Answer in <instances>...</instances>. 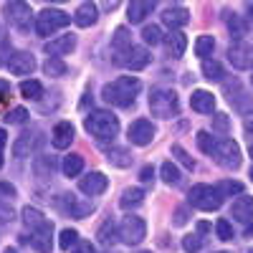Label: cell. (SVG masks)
<instances>
[{
    "label": "cell",
    "mask_w": 253,
    "mask_h": 253,
    "mask_svg": "<svg viewBox=\"0 0 253 253\" xmlns=\"http://www.w3.org/2000/svg\"><path fill=\"white\" fill-rule=\"evenodd\" d=\"M139 91H142V81L137 76H119L101 89V96L114 107H129V104H134Z\"/></svg>",
    "instance_id": "6da1fadb"
},
{
    "label": "cell",
    "mask_w": 253,
    "mask_h": 253,
    "mask_svg": "<svg viewBox=\"0 0 253 253\" xmlns=\"http://www.w3.org/2000/svg\"><path fill=\"white\" fill-rule=\"evenodd\" d=\"M84 129L91 137H96L99 142L114 139L119 134V117L114 112H107V109H96L84 119Z\"/></svg>",
    "instance_id": "7a4b0ae2"
},
{
    "label": "cell",
    "mask_w": 253,
    "mask_h": 253,
    "mask_svg": "<svg viewBox=\"0 0 253 253\" xmlns=\"http://www.w3.org/2000/svg\"><path fill=\"white\" fill-rule=\"evenodd\" d=\"M150 112L160 119H172L180 112V99L172 89H152L150 94Z\"/></svg>",
    "instance_id": "3957f363"
},
{
    "label": "cell",
    "mask_w": 253,
    "mask_h": 253,
    "mask_svg": "<svg viewBox=\"0 0 253 253\" xmlns=\"http://www.w3.org/2000/svg\"><path fill=\"white\" fill-rule=\"evenodd\" d=\"M187 203L198 210H203V213H213V210H218L223 205V195L213 185H193L187 193Z\"/></svg>",
    "instance_id": "277c9868"
},
{
    "label": "cell",
    "mask_w": 253,
    "mask_h": 253,
    "mask_svg": "<svg viewBox=\"0 0 253 253\" xmlns=\"http://www.w3.org/2000/svg\"><path fill=\"white\" fill-rule=\"evenodd\" d=\"M69 23H71V15H69V13H63V10H58V8H46V10H41V13L36 15V33L43 36V38H48V36H53L56 31L66 28Z\"/></svg>",
    "instance_id": "5b68a950"
},
{
    "label": "cell",
    "mask_w": 253,
    "mask_h": 253,
    "mask_svg": "<svg viewBox=\"0 0 253 253\" xmlns=\"http://www.w3.org/2000/svg\"><path fill=\"white\" fill-rule=\"evenodd\" d=\"M210 155H213V160L220 167H225V170H238L241 167V147L233 139H228V137H220Z\"/></svg>",
    "instance_id": "8992f818"
},
{
    "label": "cell",
    "mask_w": 253,
    "mask_h": 253,
    "mask_svg": "<svg viewBox=\"0 0 253 253\" xmlns=\"http://www.w3.org/2000/svg\"><path fill=\"white\" fill-rule=\"evenodd\" d=\"M119 238L126 246H139L147 238V223L137 215H126L119 223Z\"/></svg>",
    "instance_id": "52a82bcc"
},
{
    "label": "cell",
    "mask_w": 253,
    "mask_h": 253,
    "mask_svg": "<svg viewBox=\"0 0 253 253\" xmlns=\"http://www.w3.org/2000/svg\"><path fill=\"white\" fill-rule=\"evenodd\" d=\"M228 61H230V66L238 69V71L253 69V46H251V43H243V41L230 43V48H228Z\"/></svg>",
    "instance_id": "ba28073f"
},
{
    "label": "cell",
    "mask_w": 253,
    "mask_h": 253,
    "mask_svg": "<svg viewBox=\"0 0 253 253\" xmlns=\"http://www.w3.org/2000/svg\"><path fill=\"white\" fill-rule=\"evenodd\" d=\"M3 13H5V18H8V23L13 26V28H28V23H31V5L28 3H20V0H13V3H5V8H3Z\"/></svg>",
    "instance_id": "9c48e42d"
},
{
    "label": "cell",
    "mask_w": 253,
    "mask_h": 253,
    "mask_svg": "<svg viewBox=\"0 0 253 253\" xmlns=\"http://www.w3.org/2000/svg\"><path fill=\"white\" fill-rule=\"evenodd\" d=\"M155 134H157V129H155V124H152L150 119H137V122H132V124H129V132H126L129 142L137 144V147H147V144L155 139Z\"/></svg>",
    "instance_id": "30bf717a"
},
{
    "label": "cell",
    "mask_w": 253,
    "mask_h": 253,
    "mask_svg": "<svg viewBox=\"0 0 253 253\" xmlns=\"http://www.w3.org/2000/svg\"><path fill=\"white\" fill-rule=\"evenodd\" d=\"M23 223H26V228L31 230V236L33 233H53V223L41 213L38 208H31V205H26L23 208Z\"/></svg>",
    "instance_id": "8fae6325"
},
{
    "label": "cell",
    "mask_w": 253,
    "mask_h": 253,
    "mask_svg": "<svg viewBox=\"0 0 253 253\" xmlns=\"http://www.w3.org/2000/svg\"><path fill=\"white\" fill-rule=\"evenodd\" d=\"M76 48V36L74 33H63V36H53L51 41L43 43V51L48 53V58H61L69 56Z\"/></svg>",
    "instance_id": "7c38bea8"
},
{
    "label": "cell",
    "mask_w": 253,
    "mask_h": 253,
    "mask_svg": "<svg viewBox=\"0 0 253 253\" xmlns=\"http://www.w3.org/2000/svg\"><path fill=\"white\" fill-rule=\"evenodd\" d=\"M33 69H36L33 53H28V51H15V53H10V58H8V71H10L13 76H28V74H33Z\"/></svg>",
    "instance_id": "4fadbf2b"
},
{
    "label": "cell",
    "mask_w": 253,
    "mask_h": 253,
    "mask_svg": "<svg viewBox=\"0 0 253 253\" xmlns=\"http://www.w3.org/2000/svg\"><path fill=\"white\" fill-rule=\"evenodd\" d=\"M150 51H147L144 46H132L129 51L124 53V58H119V63L122 66H126L129 71H142V69H147L150 66Z\"/></svg>",
    "instance_id": "5bb4252c"
},
{
    "label": "cell",
    "mask_w": 253,
    "mask_h": 253,
    "mask_svg": "<svg viewBox=\"0 0 253 253\" xmlns=\"http://www.w3.org/2000/svg\"><path fill=\"white\" fill-rule=\"evenodd\" d=\"M107 187H109V177L104 172H89V175H84L79 180V190H81V193H86V195H91V198L101 195Z\"/></svg>",
    "instance_id": "9a60e30c"
},
{
    "label": "cell",
    "mask_w": 253,
    "mask_h": 253,
    "mask_svg": "<svg viewBox=\"0 0 253 253\" xmlns=\"http://www.w3.org/2000/svg\"><path fill=\"white\" fill-rule=\"evenodd\" d=\"M230 218L243 223V225H251L253 223V198L248 195H238L230 205Z\"/></svg>",
    "instance_id": "2e32d148"
},
{
    "label": "cell",
    "mask_w": 253,
    "mask_h": 253,
    "mask_svg": "<svg viewBox=\"0 0 253 253\" xmlns=\"http://www.w3.org/2000/svg\"><path fill=\"white\" fill-rule=\"evenodd\" d=\"M74 137H76L74 124H71V122H58V124L53 126L51 142H53V147H56V150H66V147H71Z\"/></svg>",
    "instance_id": "e0dca14e"
},
{
    "label": "cell",
    "mask_w": 253,
    "mask_h": 253,
    "mask_svg": "<svg viewBox=\"0 0 253 253\" xmlns=\"http://www.w3.org/2000/svg\"><path fill=\"white\" fill-rule=\"evenodd\" d=\"M187 20H190V13L182 5H170V8H165V13H162V23L170 31H177V28L187 26Z\"/></svg>",
    "instance_id": "ac0fdd59"
},
{
    "label": "cell",
    "mask_w": 253,
    "mask_h": 253,
    "mask_svg": "<svg viewBox=\"0 0 253 253\" xmlns=\"http://www.w3.org/2000/svg\"><path fill=\"white\" fill-rule=\"evenodd\" d=\"M63 210L71 213V218H86L89 213H94V203L81 200L76 195H63Z\"/></svg>",
    "instance_id": "d6986e66"
},
{
    "label": "cell",
    "mask_w": 253,
    "mask_h": 253,
    "mask_svg": "<svg viewBox=\"0 0 253 253\" xmlns=\"http://www.w3.org/2000/svg\"><path fill=\"white\" fill-rule=\"evenodd\" d=\"M96 20H99V8L94 3H81L74 13V23L79 28H91Z\"/></svg>",
    "instance_id": "ffe728a7"
},
{
    "label": "cell",
    "mask_w": 253,
    "mask_h": 253,
    "mask_svg": "<svg viewBox=\"0 0 253 253\" xmlns=\"http://www.w3.org/2000/svg\"><path fill=\"white\" fill-rule=\"evenodd\" d=\"M190 107H193L195 112H200V114H213L215 96L210 91H205V89H198V91H193V96H190Z\"/></svg>",
    "instance_id": "44dd1931"
},
{
    "label": "cell",
    "mask_w": 253,
    "mask_h": 253,
    "mask_svg": "<svg viewBox=\"0 0 253 253\" xmlns=\"http://www.w3.org/2000/svg\"><path fill=\"white\" fill-rule=\"evenodd\" d=\"M152 10L155 3H150V0H132L126 5V18H129V23H142L147 15H152Z\"/></svg>",
    "instance_id": "7402d4cb"
},
{
    "label": "cell",
    "mask_w": 253,
    "mask_h": 253,
    "mask_svg": "<svg viewBox=\"0 0 253 253\" xmlns=\"http://www.w3.org/2000/svg\"><path fill=\"white\" fill-rule=\"evenodd\" d=\"M165 48H167V53H170L172 58H180L185 53V48H187V36L182 31H170L165 36Z\"/></svg>",
    "instance_id": "603a6c76"
},
{
    "label": "cell",
    "mask_w": 253,
    "mask_h": 253,
    "mask_svg": "<svg viewBox=\"0 0 253 253\" xmlns=\"http://www.w3.org/2000/svg\"><path fill=\"white\" fill-rule=\"evenodd\" d=\"M61 170H63V175H66V177L81 175V170H84V157L76 155V152L66 155V157H63V162H61Z\"/></svg>",
    "instance_id": "cb8c5ba5"
},
{
    "label": "cell",
    "mask_w": 253,
    "mask_h": 253,
    "mask_svg": "<svg viewBox=\"0 0 253 253\" xmlns=\"http://www.w3.org/2000/svg\"><path fill=\"white\" fill-rule=\"evenodd\" d=\"M31 152H33V137H31L28 132H23V134L13 142V155H15L18 160H26V157H31Z\"/></svg>",
    "instance_id": "d4e9b609"
},
{
    "label": "cell",
    "mask_w": 253,
    "mask_h": 253,
    "mask_svg": "<svg viewBox=\"0 0 253 253\" xmlns=\"http://www.w3.org/2000/svg\"><path fill=\"white\" fill-rule=\"evenodd\" d=\"M53 170H56V162H53V157H36V162H33V172H36V177H41V180H48L51 175H53Z\"/></svg>",
    "instance_id": "484cf974"
},
{
    "label": "cell",
    "mask_w": 253,
    "mask_h": 253,
    "mask_svg": "<svg viewBox=\"0 0 253 253\" xmlns=\"http://www.w3.org/2000/svg\"><path fill=\"white\" fill-rule=\"evenodd\" d=\"M112 46L117 48V51H129L132 48V33H129V28L126 26H119L117 31H114V36H112Z\"/></svg>",
    "instance_id": "4316f807"
},
{
    "label": "cell",
    "mask_w": 253,
    "mask_h": 253,
    "mask_svg": "<svg viewBox=\"0 0 253 253\" xmlns=\"http://www.w3.org/2000/svg\"><path fill=\"white\" fill-rule=\"evenodd\" d=\"M203 76H205L208 81H223L225 71H223V66H220L215 58H205V61H203Z\"/></svg>",
    "instance_id": "83f0119b"
},
{
    "label": "cell",
    "mask_w": 253,
    "mask_h": 253,
    "mask_svg": "<svg viewBox=\"0 0 253 253\" xmlns=\"http://www.w3.org/2000/svg\"><path fill=\"white\" fill-rule=\"evenodd\" d=\"M107 160L114 167H129L132 165V152L129 150H122V147H114V150L107 152Z\"/></svg>",
    "instance_id": "f1b7e54d"
},
{
    "label": "cell",
    "mask_w": 253,
    "mask_h": 253,
    "mask_svg": "<svg viewBox=\"0 0 253 253\" xmlns=\"http://www.w3.org/2000/svg\"><path fill=\"white\" fill-rule=\"evenodd\" d=\"M228 31H230V38H236V41H241L246 33H248V23L243 20V15H230L228 18Z\"/></svg>",
    "instance_id": "f546056e"
},
{
    "label": "cell",
    "mask_w": 253,
    "mask_h": 253,
    "mask_svg": "<svg viewBox=\"0 0 253 253\" xmlns=\"http://www.w3.org/2000/svg\"><path fill=\"white\" fill-rule=\"evenodd\" d=\"M144 200V190L142 187H126L122 198H119V205L122 208H132V205H139Z\"/></svg>",
    "instance_id": "4dcf8cb0"
},
{
    "label": "cell",
    "mask_w": 253,
    "mask_h": 253,
    "mask_svg": "<svg viewBox=\"0 0 253 253\" xmlns=\"http://www.w3.org/2000/svg\"><path fill=\"white\" fill-rule=\"evenodd\" d=\"M117 238H119V225H114L112 220H107V223L99 228V241H101L104 246H114Z\"/></svg>",
    "instance_id": "1f68e13d"
},
{
    "label": "cell",
    "mask_w": 253,
    "mask_h": 253,
    "mask_svg": "<svg viewBox=\"0 0 253 253\" xmlns=\"http://www.w3.org/2000/svg\"><path fill=\"white\" fill-rule=\"evenodd\" d=\"M20 94H23L26 99L38 101L41 96H43V86H41V81H36V79H26L23 84H20Z\"/></svg>",
    "instance_id": "d6a6232c"
},
{
    "label": "cell",
    "mask_w": 253,
    "mask_h": 253,
    "mask_svg": "<svg viewBox=\"0 0 253 253\" xmlns=\"http://www.w3.org/2000/svg\"><path fill=\"white\" fill-rule=\"evenodd\" d=\"M213 51H215V38L213 36H200L198 41H195V53L205 61L208 56H213Z\"/></svg>",
    "instance_id": "836d02e7"
},
{
    "label": "cell",
    "mask_w": 253,
    "mask_h": 253,
    "mask_svg": "<svg viewBox=\"0 0 253 253\" xmlns=\"http://www.w3.org/2000/svg\"><path fill=\"white\" fill-rule=\"evenodd\" d=\"M51 238H53V233H33V236H31V246H33L38 253H51V248H53Z\"/></svg>",
    "instance_id": "e575fe53"
},
{
    "label": "cell",
    "mask_w": 253,
    "mask_h": 253,
    "mask_svg": "<svg viewBox=\"0 0 253 253\" xmlns=\"http://www.w3.org/2000/svg\"><path fill=\"white\" fill-rule=\"evenodd\" d=\"M66 63H63L61 58H48L46 63H43V74L46 76H53V79H58V76H66Z\"/></svg>",
    "instance_id": "d590c367"
},
{
    "label": "cell",
    "mask_w": 253,
    "mask_h": 253,
    "mask_svg": "<svg viewBox=\"0 0 253 253\" xmlns=\"http://www.w3.org/2000/svg\"><path fill=\"white\" fill-rule=\"evenodd\" d=\"M142 41L147 46H157V43H162V31H160V26H144L142 28Z\"/></svg>",
    "instance_id": "8d00e7d4"
},
{
    "label": "cell",
    "mask_w": 253,
    "mask_h": 253,
    "mask_svg": "<svg viewBox=\"0 0 253 253\" xmlns=\"http://www.w3.org/2000/svg\"><path fill=\"white\" fill-rule=\"evenodd\" d=\"M160 175H162V180H165L167 185H177V182H180V170H177L172 162H165V165L160 167Z\"/></svg>",
    "instance_id": "74e56055"
},
{
    "label": "cell",
    "mask_w": 253,
    "mask_h": 253,
    "mask_svg": "<svg viewBox=\"0 0 253 253\" xmlns=\"http://www.w3.org/2000/svg\"><path fill=\"white\" fill-rule=\"evenodd\" d=\"M172 157H175V160H177L182 167H187V170H195V160L190 157V155L182 150L180 144H172Z\"/></svg>",
    "instance_id": "f35d334b"
},
{
    "label": "cell",
    "mask_w": 253,
    "mask_h": 253,
    "mask_svg": "<svg viewBox=\"0 0 253 253\" xmlns=\"http://www.w3.org/2000/svg\"><path fill=\"white\" fill-rule=\"evenodd\" d=\"M79 241V233H76V230L74 228H66V230H61V238H58V246L63 248V251H71V246Z\"/></svg>",
    "instance_id": "ab89813d"
},
{
    "label": "cell",
    "mask_w": 253,
    "mask_h": 253,
    "mask_svg": "<svg viewBox=\"0 0 253 253\" xmlns=\"http://www.w3.org/2000/svg\"><path fill=\"white\" fill-rule=\"evenodd\" d=\"M218 193H220L223 198H228V195H241V193H243V185H241V182H233V180H225V182L218 185Z\"/></svg>",
    "instance_id": "60d3db41"
},
{
    "label": "cell",
    "mask_w": 253,
    "mask_h": 253,
    "mask_svg": "<svg viewBox=\"0 0 253 253\" xmlns=\"http://www.w3.org/2000/svg\"><path fill=\"white\" fill-rule=\"evenodd\" d=\"M215 137H210V132H198V147H200V150L205 152V155H210V152H213V147H215Z\"/></svg>",
    "instance_id": "b9f144b4"
},
{
    "label": "cell",
    "mask_w": 253,
    "mask_h": 253,
    "mask_svg": "<svg viewBox=\"0 0 253 253\" xmlns=\"http://www.w3.org/2000/svg\"><path fill=\"white\" fill-rule=\"evenodd\" d=\"M215 233H218L220 241H230V238H233V225H230L225 218H220V220L215 223Z\"/></svg>",
    "instance_id": "7bdbcfd3"
},
{
    "label": "cell",
    "mask_w": 253,
    "mask_h": 253,
    "mask_svg": "<svg viewBox=\"0 0 253 253\" xmlns=\"http://www.w3.org/2000/svg\"><path fill=\"white\" fill-rule=\"evenodd\" d=\"M28 119V112L23 109V107H15V109H10L8 114H5V122L8 124H23Z\"/></svg>",
    "instance_id": "ee69618b"
},
{
    "label": "cell",
    "mask_w": 253,
    "mask_h": 253,
    "mask_svg": "<svg viewBox=\"0 0 253 253\" xmlns=\"http://www.w3.org/2000/svg\"><path fill=\"white\" fill-rule=\"evenodd\" d=\"M213 132H220V134H228V132H230V119H228V114H215V117H213Z\"/></svg>",
    "instance_id": "f6af8a7d"
},
{
    "label": "cell",
    "mask_w": 253,
    "mask_h": 253,
    "mask_svg": "<svg viewBox=\"0 0 253 253\" xmlns=\"http://www.w3.org/2000/svg\"><path fill=\"white\" fill-rule=\"evenodd\" d=\"M200 246H203V243H200V236H185V238H182V248H185L187 253H198Z\"/></svg>",
    "instance_id": "bcb514c9"
},
{
    "label": "cell",
    "mask_w": 253,
    "mask_h": 253,
    "mask_svg": "<svg viewBox=\"0 0 253 253\" xmlns=\"http://www.w3.org/2000/svg\"><path fill=\"white\" fill-rule=\"evenodd\" d=\"M69 253H94V246H91V241L79 238V241L71 246V251H69Z\"/></svg>",
    "instance_id": "7dc6e473"
},
{
    "label": "cell",
    "mask_w": 253,
    "mask_h": 253,
    "mask_svg": "<svg viewBox=\"0 0 253 253\" xmlns=\"http://www.w3.org/2000/svg\"><path fill=\"white\" fill-rule=\"evenodd\" d=\"M5 144H8V134H5V129L0 126V167H3V157H5Z\"/></svg>",
    "instance_id": "c3c4849f"
},
{
    "label": "cell",
    "mask_w": 253,
    "mask_h": 253,
    "mask_svg": "<svg viewBox=\"0 0 253 253\" xmlns=\"http://www.w3.org/2000/svg\"><path fill=\"white\" fill-rule=\"evenodd\" d=\"M10 96V84L5 79H0V101H5Z\"/></svg>",
    "instance_id": "681fc988"
},
{
    "label": "cell",
    "mask_w": 253,
    "mask_h": 253,
    "mask_svg": "<svg viewBox=\"0 0 253 253\" xmlns=\"http://www.w3.org/2000/svg\"><path fill=\"white\" fill-rule=\"evenodd\" d=\"M139 177H142V182H152V177H155V170L150 165L147 167H142V172H139Z\"/></svg>",
    "instance_id": "f907efd6"
},
{
    "label": "cell",
    "mask_w": 253,
    "mask_h": 253,
    "mask_svg": "<svg viewBox=\"0 0 253 253\" xmlns=\"http://www.w3.org/2000/svg\"><path fill=\"white\" fill-rule=\"evenodd\" d=\"M187 223V213H185V210H177V213H175V225H185Z\"/></svg>",
    "instance_id": "816d5d0a"
},
{
    "label": "cell",
    "mask_w": 253,
    "mask_h": 253,
    "mask_svg": "<svg viewBox=\"0 0 253 253\" xmlns=\"http://www.w3.org/2000/svg\"><path fill=\"white\" fill-rule=\"evenodd\" d=\"M243 126H246V132H253V112H248V114H246Z\"/></svg>",
    "instance_id": "f5cc1de1"
},
{
    "label": "cell",
    "mask_w": 253,
    "mask_h": 253,
    "mask_svg": "<svg viewBox=\"0 0 253 253\" xmlns=\"http://www.w3.org/2000/svg\"><path fill=\"white\" fill-rule=\"evenodd\" d=\"M0 220H13V210L10 208H0Z\"/></svg>",
    "instance_id": "db71d44e"
},
{
    "label": "cell",
    "mask_w": 253,
    "mask_h": 253,
    "mask_svg": "<svg viewBox=\"0 0 253 253\" xmlns=\"http://www.w3.org/2000/svg\"><path fill=\"white\" fill-rule=\"evenodd\" d=\"M0 193H5V195H15V187H13V185H8V182H3V185H0Z\"/></svg>",
    "instance_id": "11a10c76"
},
{
    "label": "cell",
    "mask_w": 253,
    "mask_h": 253,
    "mask_svg": "<svg viewBox=\"0 0 253 253\" xmlns=\"http://www.w3.org/2000/svg\"><path fill=\"white\" fill-rule=\"evenodd\" d=\"M5 253H15V248H5Z\"/></svg>",
    "instance_id": "9f6ffc18"
},
{
    "label": "cell",
    "mask_w": 253,
    "mask_h": 253,
    "mask_svg": "<svg viewBox=\"0 0 253 253\" xmlns=\"http://www.w3.org/2000/svg\"><path fill=\"white\" fill-rule=\"evenodd\" d=\"M248 152H251V157H253V144H251V150H248Z\"/></svg>",
    "instance_id": "6f0895ef"
},
{
    "label": "cell",
    "mask_w": 253,
    "mask_h": 253,
    "mask_svg": "<svg viewBox=\"0 0 253 253\" xmlns=\"http://www.w3.org/2000/svg\"><path fill=\"white\" fill-rule=\"evenodd\" d=\"M139 253H152V251H139Z\"/></svg>",
    "instance_id": "680465c9"
},
{
    "label": "cell",
    "mask_w": 253,
    "mask_h": 253,
    "mask_svg": "<svg viewBox=\"0 0 253 253\" xmlns=\"http://www.w3.org/2000/svg\"><path fill=\"white\" fill-rule=\"evenodd\" d=\"M248 10H251V15H253V5H251V8H248Z\"/></svg>",
    "instance_id": "91938a15"
},
{
    "label": "cell",
    "mask_w": 253,
    "mask_h": 253,
    "mask_svg": "<svg viewBox=\"0 0 253 253\" xmlns=\"http://www.w3.org/2000/svg\"><path fill=\"white\" fill-rule=\"evenodd\" d=\"M251 180H253V170H251Z\"/></svg>",
    "instance_id": "94428289"
},
{
    "label": "cell",
    "mask_w": 253,
    "mask_h": 253,
    "mask_svg": "<svg viewBox=\"0 0 253 253\" xmlns=\"http://www.w3.org/2000/svg\"><path fill=\"white\" fill-rule=\"evenodd\" d=\"M220 253H225V251H220Z\"/></svg>",
    "instance_id": "6125c7cd"
},
{
    "label": "cell",
    "mask_w": 253,
    "mask_h": 253,
    "mask_svg": "<svg viewBox=\"0 0 253 253\" xmlns=\"http://www.w3.org/2000/svg\"><path fill=\"white\" fill-rule=\"evenodd\" d=\"M251 81H253V76H251Z\"/></svg>",
    "instance_id": "be15d7a7"
},
{
    "label": "cell",
    "mask_w": 253,
    "mask_h": 253,
    "mask_svg": "<svg viewBox=\"0 0 253 253\" xmlns=\"http://www.w3.org/2000/svg\"><path fill=\"white\" fill-rule=\"evenodd\" d=\"M251 253H253V248H251Z\"/></svg>",
    "instance_id": "e7e4bbea"
}]
</instances>
